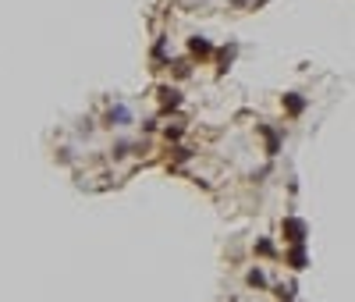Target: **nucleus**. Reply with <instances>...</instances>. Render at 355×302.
I'll return each instance as SVG.
<instances>
[]
</instances>
